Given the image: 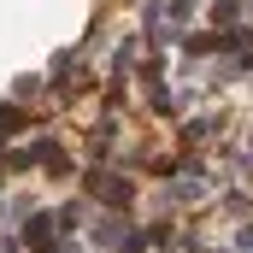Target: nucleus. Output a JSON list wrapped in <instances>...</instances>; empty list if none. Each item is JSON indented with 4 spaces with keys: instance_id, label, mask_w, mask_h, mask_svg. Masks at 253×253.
<instances>
[{
    "instance_id": "nucleus-1",
    "label": "nucleus",
    "mask_w": 253,
    "mask_h": 253,
    "mask_svg": "<svg viewBox=\"0 0 253 253\" xmlns=\"http://www.w3.org/2000/svg\"><path fill=\"white\" fill-rule=\"evenodd\" d=\"M88 183H94V194H100V200H112V206H129V183H124V177H106V171H94Z\"/></svg>"
}]
</instances>
